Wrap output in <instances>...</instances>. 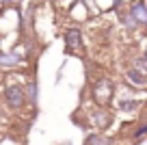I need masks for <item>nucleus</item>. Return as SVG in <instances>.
Here are the masks:
<instances>
[{"label": "nucleus", "mask_w": 147, "mask_h": 145, "mask_svg": "<svg viewBox=\"0 0 147 145\" xmlns=\"http://www.w3.org/2000/svg\"><path fill=\"white\" fill-rule=\"evenodd\" d=\"M7 100H9V104L13 106V108H18V106L22 104V100H24L22 89H20V87H9V89H7Z\"/></svg>", "instance_id": "1"}, {"label": "nucleus", "mask_w": 147, "mask_h": 145, "mask_svg": "<svg viewBox=\"0 0 147 145\" xmlns=\"http://www.w3.org/2000/svg\"><path fill=\"white\" fill-rule=\"evenodd\" d=\"M65 39H67V45H69V48H76V45L80 43V33H78V30H69Z\"/></svg>", "instance_id": "2"}, {"label": "nucleus", "mask_w": 147, "mask_h": 145, "mask_svg": "<svg viewBox=\"0 0 147 145\" xmlns=\"http://www.w3.org/2000/svg\"><path fill=\"white\" fill-rule=\"evenodd\" d=\"M130 80H132V82H136V85H143V78L138 76L136 72H130Z\"/></svg>", "instance_id": "3"}, {"label": "nucleus", "mask_w": 147, "mask_h": 145, "mask_svg": "<svg viewBox=\"0 0 147 145\" xmlns=\"http://www.w3.org/2000/svg\"><path fill=\"white\" fill-rule=\"evenodd\" d=\"M134 13H136L138 18H143V20H145V22H147V13H145V11H143V9H138V7H136V9H134Z\"/></svg>", "instance_id": "4"}, {"label": "nucleus", "mask_w": 147, "mask_h": 145, "mask_svg": "<svg viewBox=\"0 0 147 145\" xmlns=\"http://www.w3.org/2000/svg\"><path fill=\"white\" fill-rule=\"evenodd\" d=\"M145 59H147V52H145Z\"/></svg>", "instance_id": "5"}]
</instances>
